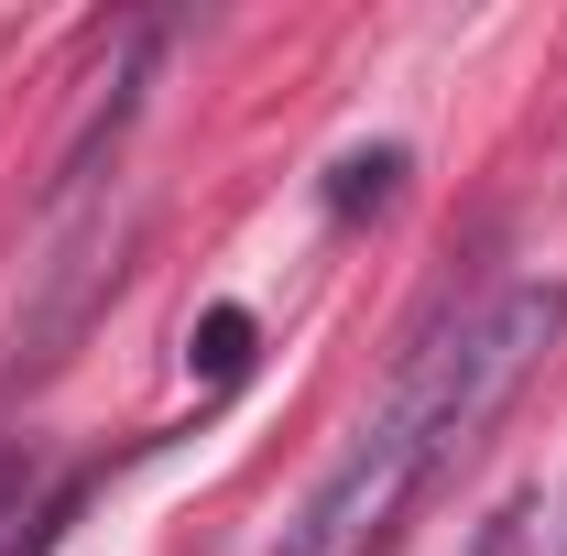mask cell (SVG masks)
Here are the masks:
<instances>
[{
	"label": "cell",
	"instance_id": "1",
	"mask_svg": "<svg viewBox=\"0 0 567 556\" xmlns=\"http://www.w3.org/2000/svg\"><path fill=\"white\" fill-rule=\"evenodd\" d=\"M557 328H567V284H502L492 306H470L458 328H436V339L393 371V393L350 425V447L328 459V481L295 502V524H284L262 556H360V546H382V535L404 524V502H415L447 459L481 447V425H492L502 393L546 360Z\"/></svg>",
	"mask_w": 567,
	"mask_h": 556
},
{
	"label": "cell",
	"instance_id": "2",
	"mask_svg": "<svg viewBox=\"0 0 567 556\" xmlns=\"http://www.w3.org/2000/svg\"><path fill=\"white\" fill-rule=\"evenodd\" d=\"M186 360H197L208 382H240V371H251V317H240V306H208L197 339H186Z\"/></svg>",
	"mask_w": 567,
	"mask_h": 556
},
{
	"label": "cell",
	"instance_id": "3",
	"mask_svg": "<svg viewBox=\"0 0 567 556\" xmlns=\"http://www.w3.org/2000/svg\"><path fill=\"white\" fill-rule=\"evenodd\" d=\"M393 175H404V153H393V142H371V153H350V164L328 175V208H360V197H382Z\"/></svg>",
	"mask_w": 567,
	"mask_h": 556
},
{
	"label": "cell",
	"instance_id": "4",
	"mask_svg": "<svg viewBox=\"0 0 567 556\" xmlns=\"http://www.w3.org/2000/svg\"><path fill=\"white\" fill-rule=\"evenodd\" d=\"M22 481H33V459H11V447H0V524L22 513Z\"/></svg>",
	"mask_w": 567,
	"mask_h": 556
},
{
	"label": "cell",
	"instance_id": "5",
	"mask_svg": "<svg viewBox=\"0 0 567 556\" xmlns=\"http://www.w3.org/2000/svg\"><path fill=\"white\" fill-rule=\"evenodd\" d=\"M481 556H513V524H492V535H481Z\"/></svg>",
	"mask_w": 567,
	"mask_h": 556
}]
</instances>
